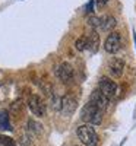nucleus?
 I'll return each mask as SVG.
<instances>
[{
  "mask_svg": "<svg viewBox=\"0 0 136 146\" xmlns=\"http://www.w3.org/2000/svg\"><path fill=\"white\" fill-rule=\"evenodd\" d=\"M103 110H100L95 104H92L91 101H88L83 108H82V111H81V118L82 121H85L86 124H101V121H103Z\"/></svg>",
  "mask_w": 136,
  "mask_h": 146,
  "instance_id": "1",
  "label": "nucleus"
},
{
  "mask_svg": "<svg viewBox=\"0 0 136 146\" xmlns=\"http://www.w3.org/2000/svg\"><path fill=\"white\" fill-rule=\"evenodd\" d=\"M76 135L85 146H98V135L91 124L79 126L76 130Z\"/></svg>",
  "mask_w": 136,
  "mask_h": 146,
  "instance_id": "2",
  "label": "nucleus"
},
{
  "mask_svg": "<svg viewBox=\"0 0 136 146\" xmlns=\"http://www.w3.org/2000/svg\"><path fill=\"white\" fill-rule=\"evenodd\" d=\"M98 89H100L105 96H107V100H113L116 94H117V85L114 80H111L108 78H101L100 82H98Z\"/></svg>",
  "mask_w": 136,
  "mask_h": 146,
  "instance_id": "3",
  "label": "nucleus"
},
{
  "mask_svg": "<svg viewBox=\"0 0 136 146\" xmlns=\"http://www.w3.org/2000/svg\"><path fill=\"white\" fill-rule=\"evenodd\" d=\"M121 47V36L119 32H111L107 38H105V42H104V50L110 54H114L120 50Z\"/></svg>",
  "mask_w": 136,
  "mask_h": 146,
  "instance_id": "4",
  "label": "nucleus"
},
{
  "mask_svg": "<svg viewBox=\"0 0 136 146\" xmlns=\"http://www.w3.org/2000/svg\"><path fill=\"white\" fill-rule=\"evenodd\" d=\"M28 107L31 113L37 117H44L45 115V104L38 95H31L28 100Z\"/></svg>",
  "mask_w": 136,
  "mask_h": 146,
  "instance_id": "5",
  "label": "nucleus"
},
{
  "mask_svg": "<svg viewBox=\"0 0 136 146\" xmlns=\"http://www.w3.org/2000/svg\"><path fill=\"white\" fill-rule=\"evenodd\" d=\"M57 73V78L63 82V83H69L73 80V67L67 63V62H63L56 70Z\"/></svg>",
  "mask_w": 136,
  "mask_h": 146,
  "instance_id": "6",
  "label": "nucleus"
},
{
  "mask_svg": "<svg viewBox=\"0 0 136 146\" xmlns=\"http://www.w3.org/2000/svg\"><path fill=\"white\" fill-rule=\"evenodd\" d=\"M76 107H78V101H76V98H73L72 95H66V96L61 98V110L60 111L65 115H67V117L72 115L73 113H75Z\"/></svg>",
  "mask_w": 136,
  "mask_h": 146,
  "instance_id": "7",
  "label": "nucleus"
},
{
  "mask_svg": "<svg viewBox=\"0 0 136 146\" xmlns=\"http://www.w3.org/2000/svg\"><path fill=\"white\" fill-rule=\"evenodd\" d=\"M89 101L92 102V104H95L98 108H100V110H103V111H104V110L107 108V105H108V100H107V96L100 91V89H95L92 94H91V96H89Z\"/></svg>",
  "mask_w": 136,
  "mask_h": 146,
  "instance_id": "8",
  "label": "nucleus"
},
{
  "mask_svg": "<svg viewBox=\"0 0 136 146\" xmlns=\"http://www.w3.org/2000/svg\"><path fill=\"white\" fill-rule=\"evenodd\" d=\"M108 70H110V73H111L114 78H120V76L123 75V70H125V62H123L121 58L114 57V58L108 63Z\"/></svg>",
  "mask_w": 136,
  "mask_h": 146,
  "instance_id": "9",
  "label": "nucleus"
},
{
  "mask_svg": "<svg viewBox=\"0 0 136 146\" xmlns=\"http://www.w3.org/2000/svg\"><path fill=\"white\" fill-rule=\"evenodd\" d=\"M86 48L91 53H97L100 48V35L97 34V31H91L86 36Z\"/></svg>",
  "mask_w": 136,
  "mask_h": 146,
  "instance_id": "10",
  "label": "nucleus"
},
{
  "mask_svg": "<svg viewBox=\"0 0 136 146\" xmlns=\"http://www.w3.org/2000/svg\"><path fill=\"white\" fill-rule=\"evenodd\" d=\"M116 25H117V21H116V18H113V16H104V18H101V29L103 31H105V32H113L114 31V28H116Z\"/></svg>",
  "mask_w": 136,
  "mask_h": 146,
  "instance_id": "11",
  "label": "nucleus"
},
{
  "mask_svg": "<svg viewBox=\"0 0 136 146\" xmlns=\"http://www.w3.org/2000/svg\"><path fill=\"white\" fill-rule=\"evenodd\" d=\"M0 130H12V124L9 120V113L7 111H0Z\"/></svg>",
  "mask_w": 136,
  "mask_h": 146,
  "instance_id": "12",
  "label": "nucleus"
},
{
  "mask_svg": "<svg viewBox=\"0 0 136 146\" xmlns=\"http://www.w3.org/2000/svg\"><path fill=\"white\" fill-rule=\"evenodd\" d=\"M86 23H88V27H91L92 29L100 28V27H101V18H98V16H95L94 13H91V15L86 16Z\"/></svg>",
  "mask_w": 136,
  "mask_h": 146,
  "instance_id": "13",
  "label": "nucleus"
},
{
  "mask_svg": "<svg viewBox=\"0 0 136 146\" xmlns=\"http://www.w3.org/2000/svg\"><path fill=\"white\" fill-rule=\"evenodd\" d=\"M28 130L32 133V135H40V133L43 131V126L40 123H37V121H34V120H29L28 121Z\"/></svg>",
  "mask_w": 136,
  "mask_h": 146,
  "instance_id": "14",
  "label": "nucleus"
},
{
  "mask_svg": "<svg viewBox=\"0 0 136 146\" xmlns=\"http://www.w3.org/2000/svg\"><path fill=\"white\" fill-rule=\"evenodd\" d=\"M0 146H16V143L9 136H0Z\"/></svg>",
  "mask_w": 136,
  "mask_h": 146,
  "instance_id": "15",
  "label": "nucleus"
},
{
  "mask_svg": "<svg viewBox=\"0 0 136 146\" xmlns=\"http://www.w3.org/2000/svg\"><path fill=\"white\" fill-rule=\"evenodd\" d=\"M75 47H76V50H79V51L86 50V36H81V38H78L76 42H75Z\"/></svg>",
  "mask_w": 136,
  "mask_h": 146,
  "instance_id": "16",
  "label": "nucleus"
},
{
  "mask_svg": "<svg viewBox=\"0 0 136 146\" xmlns=\"http://www.w3.org/2000/svg\"><path fill=\"white\" fill-rule=\"evenodd\" d=\"M10 110H12V113H18V111H22V101H21V100L15 101L13 104H12Z\"/></svg>",
  "mask_w": 136,
  "mask_h": 146,
  "instance_id": "17",
  "label": "nucleus"
},
{
  "mask_svg": "<svg viewBox=\"0 0 136 146\" xmlns=\"http://www.w3.org/2000/svg\"><path fill=\"white\" fill-rule=\"evenodd\" d=\"M108 2H110V0H97V5H98V7H103V6H105Z\"/></svg>",
  "mask_w": 136,
  "mask_h": 146,
  "instance_id": "18",
  "label": "nucleus"
}]
</instances>
